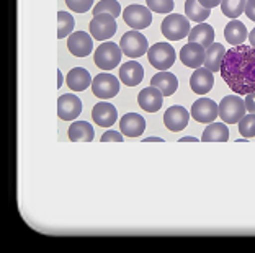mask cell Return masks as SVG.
<instances>
[{
    "instance_id": "cell-2",
    "label": "cell",
    "mask_w": 255,
    "mask_h": 253,
    "mask_svg": "<svg viewBox=\"0 0 255 253\" xmlns=\"http://www.w3.org/2000/svg\"><path fill=\"white\" fill-rule=\"evenodd\" d=\"M246 101L239 95H228L218 105V114L226 124H237L246 116Z\"/></svg>"
},
{
    "instance_id": "cell-5",
    "label": "cell",
    "mask_w": 255,
    "mask_h": 253,
    "mask_svg": "<svg viewBox=\"0 0 255 253\" xmlns=\"http://www.w3.org/2000/svg\"><path fill=\"white\" fill-rule=\"evenodd\" d=\"M120 48L123 51L125 56L131 57V59H136V57L147 54L149 44H147V39L144 34H141L137 30H131L121 36Z\"/></svg>"
},
{
    "instance_id": "cell-6",
    "label": "cell",
    "mask_w": 255,
    "mask_h": 253,
    "mask_svg": "<svg viewBox=\"0 0 255 253\" xmlns=\"http://www.w3.org/2000/svg\"><path fill=\"white\" fill-rule=\"evenodd\" d=\"M121 54H123V51H121L118 44H115L112 41H105L97 48L94 61L97 67L103 69V71H112V69L120 66Z\"/></svg>"
},
{
    "instance_id": "cell-10",
    "label": "cell",
    "mask_w": 255,
    "mask_h": 253,
    "mask_svg": "<svg viewBox=\"0 0 255 253\" xmlns=\"http://www.w3.org/2000/svg\"><path fill=\"white\" fill-rule=\"evenodd\" d=\"M218 116V105L211 98H200L191 105V118L195 121L210 124L214 123Z\"/></svg>"
},
{
    "instance_id": "cell-18",
    "label": "cell",
    "mask_w": 255,
    "mask_h": 253,
    "mask_svg": "<svg viewBox=\"0 0 255 253\" xmlns=\"http://www.w3.org/2000/svg\"><path fill=\"white\" fill-rule=\"evenodd\" d=\"M213 85H214V77L211 71H208V69L203 66L195 69L193 76L190 77V87L195 93L206 95L208 91H211Z\"/></svg>"
},
{
    "instance_id": "cell-7",
    "label": "cell",
    "mask_w": 255,
    "mask_h": 253,
    "mask_svg": "<svg viewBox=\"0 0 255 253\" xmlns=\"http://www.w3.org/2000/svg\"><path fill=\"white\" fill-rule=\"evenodd\" d=\"M89 28L92 38L98 39V41H107V39L115 36V33L118 30V25H117V18L113 15L102 13V15H95L92 18Z\"/></svg>"
},
{
    "instance_id": "cell-36",
    "label": "cell",
    "mask_w": 255,
    "mask_h": 253,
    "mask_svg": "<svg viewBox=\"0 0 255 253\" xmlns=\"http://www.w3.org/2000/svg\"><path fill=\"white\" fill-rule=\"evenodd\" d=\"M244 13L247 15V18H249V20L255 21V0H247V3H246V11H244Z\"/></svg>"
},
{
    "instance_id": "cell-29",
    "label": "cell",
    "mask_w": 255,
    "mask_h": 253,
    "mask_svg": "<svg viewBox=\"0 0 255 253\" xmlns=\"http://www.w3.org/2000/svg\"><path fill=\"white\" fill-rule=\"evenodd\" d=\"M74 26L75 21L71 13H67V11H59L57 13V36H59V39L67 38L69 34H72Z\"/></svg>"
},
{
    "instance_id": "cell-8",
    "label": "cell",
    "mask_w": 255,
    "mask_h": 253,
    "mask_svg": "<svg viewBox=\"0 0 255 253\" xmlns=\"http://www.w3.org/2000/svg\"><path fill=\"white\" fill-rule=\"evenodd\" d=\"M92 91L97 98L102 100H110L113 96L118 95L120 91V82L113 74H98L92 82Z\"/></svg>"
},
{
    "instance_id": "cell-27",
    "label": "cell",
    "mask_w": 255,
    "mask_h": 253,
    "mask_svg": "<svg viewBox=\"0 0 255 253\" xmlns=\"http://www.w3.org/2000/svg\"><path fill=\"white\" fill-rule=\"evenodd\" d=\"M211 10L205 8L198 0H185V16L190 21L195 23H203L205 20L210 18Z\"/></svg>"
},
{
    "instance_id": "cell-20",
    "label": "cell",
    "mask_w": 255,
    "mask_h": 253,
    "mask_svg": "<svg viewBox=\"0 0 255 253\" xmlns=\"http://www.w3.org/2000/svg\"><path fill=\"white\" fill-rule=\"evenodd\" d=\"M66 82H67V87L71 88L72 91H84L87 87H92L94 79H92L90 72L87 71V69L74 67V69L69 71Z\"/></svg>"
},
{
    "instance_id": "cell-16",
    "label": "cell",
    "mask_w": 255,
    "mask_h": 253,
    "mask_svg": "<svg viewBox=\"0 0 255 253\" xmlns=\"http://www.w3.org/2000/svg\"><path fill=\"white\" fill-rule=\"evenodd\" d=\"M146 129V119L137 113H126L120 119V131L128 137H139Z\"/></svg>"
},
{
    "instance_id": "cell-14",
    "label": "cell",
    "mask_w": 255,
    "mask_h": 253,
    "mask_svg": "<svg viewBox=\"0 0 255 253\" xmlns=\"http://www.w3.org/2000/svg\"><path fill=\"white\" fill-rule=\"evenodd\" d=\"M137 103H139V106H141L144 111L155 113V111H159L162 108V103H164V95H162V91L159 88L149 85V87H146L144 90L139 91Z\"/></svg>"
},
{
    "instance_id": "cell-12",
    "label": "cell",
    "mask_w": 255,
    "mask_h": 253,
    "mask_svg": "<svg viewBox=\"0 0 255 253\" xmlns=\"http://www.w3.org/2000/svg\"><path fill=\"white\" fill-rule=\"evenodd\" d=\"M67 48L75 57H87L94 49V39L85 31H74L72 34H69Z\"/></svg>"
},
{
    "instance_id": "cell-17",
    "label": "cell",
    "mask_w": 255,
    "mask_h": 253,
    "mask_svg": "<svg viewBox=\"0 0 255 253\" xmlns=\"http://www.w3.org/2000/svg\"><path fill=\"white\" fill-rule=\"evenodd\" d=\"M92 118H94L95 124L102 126V128H112V126L117 123L118 118V111L112 103L102 101L97 103L92 110Z\"/></svg>"
},
{
    "instance_id": "cell-34",
    "label": "cell",
    "mask_w": 255,
    "mask_h": 253,
    "mask_svg": "<svg viewBox=\"0 0 255 253\" xmlns=\"http://www.w3.org/2000/svg\"><path fill=\"white\" fill-rule=\"evenodd\" d=\"M125 136L121 134V131H107L105 134L102 136V142H108V141H115V142H123Z\"/></svg>"
},
{
    "instance_id": "cell-30",
    "label": "cell",
    "mask_w": 255,
    "mask_h": 253,
    "mask_svg": "<svg viewBox=\"0 0 255 253\" xmlns=\"http://www.w3.org/2000/svg\"><path fill=\"white\" fill-rule=\"evenodd\" d=\"M92 13H94V16L102 15V13H108L117 18V16H120L123 11H121V5L117 2V0H100V2L94 7V10H92Z\"/></svg>"
},
{
    "instance_id": "cell-24",
    "label": "cell",
    "mask_w": 255,
    "mask_h": 253,
    "mask_svg": "<svg viewBox=\"0 0 255 253\" xmlns=\"http://www.w3.org/2000/svg\"><path fill=\"white\" fill-rule=\"evenodd\" d=\"M188 39L191 43H200L203 48H210L214 43V28L208 23H198L196 26L191 28V31L188 34Z\"/></svg>"
},
{
    "instance_id": "cell-19",
    "label": "cell",
    "mask_w": 255,
    "mask_h": 253,
    "mask_svg": "<svg viewBox=\"0 0 255 253\" xmlns=\"http://www.w3.org/2000/svg\"><path fill=\"white\" fill-rule=\"evenodd\" d=\"M120 79L126 87H136V85L142 82L144 69L139 62H134V61L125 62V64L120 67Z\"/></svg>"
},
{
    "instance_id": "cell-1",
    "label": "cell",
    "mask_w": 255,
    "mask_h": 253,
    "mask_svg": "<svg viewBox=\"0 0 255 253\" xmlns=\"http://www.w3.org/2000/svg\"><path fill=\"white\" fill-rule=\"evenodd\" d=\"M219 72L236 95L255 91V48L239 44L226 51Z\"/></svg>"
},
{
    "instance_id": "cell-22",
    "label": "cell",
    "mask_w": 255,
    "mask_h": 253,
    "mask_svg": "<svg viewBox=\"0 0 255 253\" xmlns=\"http://www.w3.org/2000/svg\"><path fill=\"white\" fill-rule=\"evenodd\" d=\"M224 38H226V41H228L229 44H233V46L244 44V41L249 38L247 26L239 20L229 21L224 28Z\"/></svg>"
},
{
    "instance_id": "cell-33",
    "label": "cell",
    "mask_w": 255,
    "mask_h": 253,
    "mask_svg": "<svg viewBox=\"0 0 255 253\" xmlns=\"http://www.w3.org/2000/svg\"><path fill=\"white\" fill-rule=\"evenodd\" d=\"M66 5L74 13H85L94 7V0H66Z\"/></svg>"
},
{
    "instance_id": "cell-21",
    "label": "cell",
    "mask_w": 255,
    "mask_h": 253,
    "mask_svg": "<svg viewBox=\"0 0 255 253\" xmlns=\"http://www.w3.org/2000/svg\"><path fill=\"white\" fill-rule=\"evenodd\" d=\"M150 85L155 88H159L164 96H172L178 88V79L170 72L160 71L159 74H155V76L152 77Z\"/></svg>"
},
{
    "instance_id": "cell-13",
    "label": "cell",
    "mask_w": 255,
    "mask_h": 253,
    "mask_svg": "<svg viewBox=\"0 0 255 253\" xmlns=\"http://www.w3.org/2000/svg\"><path fill=\"white\" fill-rule=\"evenodd\" d=\"M190 121V113L183 106H170L164 113V124L172 132H180L187 128Z\"/></svg>"
},
{
    "instance_id": "cell-32",
    "label": "cell",
    "mask_w": 255,
    "mask_h": 253,
    "mask_svg": "<svg viewBox=\"0 0 255 253\" xmlns=\"http://www.w3.org/2000/svg\"><path fill=\"white\" fill-rule=\"evenodd\" d=\"M237 124H239V132L244 137H247V139L255 137V114H252V113L246 114Z\"/></svg>"
},
{
    "instance_id": "cell-25",
    "label": "cell",
    "mask_w": 255,
    "mask_h": 253,
    "mask_svg": "<svg viewBox=\"0 0 255 253\" xmlns=\"http://www.w3.org/2000/svg\"><path fill=\"white\" fill-rule=\"evenodd\" d=\"M94 137V128L87 121H74L69 128V139L74 142H92Z\"/></svg>"
},
{
    "instance_id": "cell-39",
    "label": "cell",
    "mask_w": 255,
    "mask_h": 253,
    "mask_svg": "<svg viewBox=\"0 0 255 253\" xmlns=\"http://www.w3.org/2000/svg\"><path fill=\"white\" fill-rule=\"evenodd\" d=\"M144 142H164V139L162 137H146Z\"/></svg>"
},
{
    "instance_id": "cell-41",
    "label": "cell",
    "mask_w": 255,
    "mask_h": 253,
    "mask_svg": "<svg viewBox=\"0 0 255 253\" xmlns=\"http://www.w3.org/2000/svg\"><path fill=\"white\" fill-rule=\"evenodd\" d=\"M62 82H64V77H62V72L57 71V87H62Z\"/></svg>"
},
{
    "instance_id": "cell-37",
    "label": "cell",
    "mask_w": 255,
    "mask_h": 253,
    "mask_svg": "<svg viewBox=\"0 0 255 253\" xmlns=\"http://www.w3.org/2000/svg\"><path fill=\"white\" fill-rule=\"evenodd\" d=\"M198 2L203 5L205 8H214V7H218V5H221V0H198Z\"/></svg>"
},
{
    "instance_id": "cell-26",
    "label": "cell",
    "mask_w": 255,
    "mask_h": 253,
    "mask_svg": "<svg viewBox=\"0 0 255 253\" xmlns=\"http://www.w3.org/2000/svg\"><path fill=\"white\" fill-rule=\"evenodd\" d=\"M203 142H228L229 141V129L226 123H210L208 128L203 131L201 136Z\"/></svg>"
},
{
    "instance_id": "cell-11",
    "label": "cell",
    "mask_w": 255,
    "mask_h": 253,
    "mask_svg": "<svg viewBox=\"0 0 255 253\" xmlns=\"http://www.w3.org/2000/svg\"><path fill=\"white\" fill-rule=\"evenodd\" d=\"M82 113V101L79 96L72 93L61 95L57 100V114L64 121H72V119L79 118Z\"/></svg>"
},
{
    "instance_id": "cell-23",
    "label": "cell",
    "mask_w": 255,
    "mask_h": 253,
    "mask_svg": "<svg viewBox=\"0 0 255 253\" xmlns=\"http://www.w3.org/2000/svg\"><path fill=\"white\" fill-rule=\"evenodd\" d=\"M224 56H226L224 46L221 43H213L210 48H206L205 51V64L203 66L211 72H219L221 71Z\"/></svg>"
},
{
    "instance_id": "cell-35",
    "label": "cell",
    "mask_w": 255,
    "mask_h": 253,
    "mask_svg": "<svg viewBox=\"0 0 255 253\" xmlns=\"http://www.w3.org/2000/svg\"><path fill=\"white\" fill-rule=\"evenodd\" d=\"M246 108L249 113L255 114V91H252V93H247L246 95Z\"/></svg>"
},
{
    "instance_id": "cell-4",
    "label": "cell",
    "mask_w": 255,
    "mask_h": 253,
    "mask_svg": "<svg viewBox=\"0 0 255 253\" xmlns=\"http://www.w3.org/2000/svg\"><path fill=\"white\" fill-rule=\"evenodd\" d=\"M147 59L150 66L155 67L157 71H169L175 64L177 54L169 43H155L147 51Z\"/></svg>"
},
{
    "instance_id": "cell-38",
    "label": "cell",
    "mask_w": 255,
    "mask_h": 253,
    "mask_svg": "<svg viewBox=\"0 0 255 253\" xmlns=\"http://www.w3.org/2000/svg\"><path fill=\"white\" fill-rule=\"evenodd\" d=\"M249 41H251V46H252V48H255V28H254V30L251 31V33H249Z\"/></svg>"
},
{
    "instance_id": "cell-15",
    "label": "cell",
    "mask_w": 255,
    "mask_h": 253,
    "mask_svg": "<svg viewBox=\"0 0 255 253\" xmlns=\"http://www.w3.org/2000/svg\"><path fill=\"white\" fill-rule=\"evenodd\" d=\"M205 48L200 43H188L180 49V61L190 69H198L205 64Z\"/></svg>"
},
{
    "instance_id": "cell-31",
    "label": "cell",
    "mask_w": 255,
    "mask_h": 253,
    "mask_svg": "<svg viewBox=\"0 0 255 253\" xmlns=\"http://www.w3.org/2000/svg\"><path fill=\"white\" fill-rule=\"evenodd\" d=\"M146 3L150 11H154V13H162V15L172 13L173 7H175L173 0H146Z\"/></svg>"
},
{
    "instance_id": "cell-28",
    "label": "cell",
    "mask_w": 255,
    "mask_h": 253,
    "mask_svg": "<svg viewBox=\"0 0 255 253\" xmlns=\"http://www.w3.org/2000/svg\"><path fill=\"white\" fill-rule=\"evenodd\" d=\"M247 0H221V10L228 18L236 20L246 11Z\"/></svg>"
},
{
    "instance_id": "cell-3",
    "label": "cell",
    "mask_w": 255,
    "mask_h": 253,
    "mask_svg": "<svg viewBox=\"0 0 255 253\" xmlns=\"http://www.w3.org/2000/svg\"><path fill=\"white\" fill-rule=\"evenodd\" d=\"M160 31L167 39H170V41H180V39L187 38L191 31L190 20L183 15L169 13L164 18V21H162Z\"/></svg>"
},
{
    "instance_id": "cell-9",
    "label": "cell",
    "mask_w": 255,
    "mask_h": 253,
    "mask_svg": "<svg viewBox=\"0 0 255 253\" xmlns=\"http://www.w3.org/2000/svg\"><path fill=\"white\" fill-rule=\"evenodd\" d=\"M121 15H123L126 25L137 31L150 26V23H152V13H150V10L147 7H142V5L132 3L129 7H126Z\"/></svg>"
},
{
    "instance_id": "cell-40",
    "label": "cell",
    "mask_w": 255,
    "mask_h": 253,
    "mask_svg": "<svg viewBox=\"0 0 255 253\" xmlns=\"http://www.w3.org/2000/svg\"><path fill=\"white\" fill-rule=\"evenodd\" d=\"M180 141H182V142H198V139H196V137H193V136H187V137H182Z\"/></svg>"
}]
</instances>
